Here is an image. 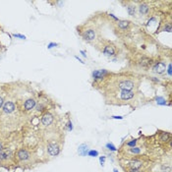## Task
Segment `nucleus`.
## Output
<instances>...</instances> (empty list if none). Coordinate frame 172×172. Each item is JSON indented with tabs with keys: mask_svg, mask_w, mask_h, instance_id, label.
I'll use <instances>...</instances> for the list:
<instances>
[{
	"mask_svg": "<svg viewBox=\"0 0 172 172\" xmlns=\"http://www.w3.org/2000/svg\"><path fill=\"white\" fill-rule=\"evenodd\" d=\"M136 145H137V140H133V141H130V142L126 143V146L129 147H134V146H136Z\"/></svg>",
	"mask_w": 172,
	"mask_h": 172,
	"instance_id": "a211bd4d",
	"label": "nucleus"
},
{
	"mask_svg": "<svg viewBox=\"0 0 172 172\" xmlns=\"http://www.w3.org/2000/svg\"><path fill=\"white\" fill-rule=\"evenodd\" d=\"M17 109L16 107V104L14 101L12 100H5L3 106H2V112L4 114H12L13 112H15V110Z\"/></svg>",
	"mask_w": 172,
	"mask_h": 172,
	"instance_id": "6e6552de",
	"label": "nucleus"
},
{
	"mask_svg": "<svg viewBox=\"0 0 172 172\" xmlns=\"http://www.w3.org/2000/svg\"><path fill=\"white\" fill-rule=\"evenodd\" d=\"M89 155H90V156H97V151H91L89 152Z\"/></svg>",
	"mask_w": 172,
	"mask_h": 172,
	"instance_id": "412c9836",
	"label": "nucleus"
},
{
	"mask_svg": "<svg viewBox=\"0 0 172 172\" xmlns=\"http://www.w3.org/2000/svg\"><path fill=\"white\" fill-rule=\"evenodd\" d=\"M142 166H143V162L141 160H139V159H134V160L129 162V167H130V169L139 170Z\"/></svg>",
	"mask_w": 172,
	"mask_h": 172,
	"instance_id": "2eb2a0df",
	"label": "nucleus"
},
{
	"mask_svg": "<svg viewBox=\"0 0 172 172\" xmlns=\"http://www.w3.org/2000/svg\"><path fill=\"white\" fill-rule=\"evenodd\" d=\"M4 149V147H3V144H2V142H1V141H0V151H1L2 150Z\"/></svg>",
	"mask_w": 172,
	"mask_h": 172,
	"instance_id": "5701e85b",
	"label": "nucleus"
},
{
	"mask_svg": "<svg viewBox=\"0 0 172 172\" xmlns=\"http://www.w3.org/2000/svg\"><path fill=\"white\" fill-rule=\"evenodd\" d=\"M167 70V74H168V76L171 77V63L168 64V68L166 69Z\"/></svg>",
	"mask_w": 172,
	"mask_h": 172,
	"instance_id": "aec40b11",
	"label": "nucleus"
},
{
	"mask_svg": "<svg viewBox=\"0 0 172 172\" xmlns=\"http://www.w3.org/2000/svg\"><path fill=\"white\" fill-rule=\"evenodd\" d=\"M128 172H140V171L137 170V169H129Z\"/></svg>",
	"mask_w": 172,
	"mask_h": 172,
	"instance_id": "4be33fe9",
	"label": "nucleus"
},
{
	"mask_svg": "<svg viewBox=\"0 0 172 172\" xmlns=\"http://www.w3.org/2000/svg\"><path fill=\"white\" fill-rule=\"evenodd\" d=\"M47 152L50 156H57L60 152V146L57 143L51 142L47 145Z\"/></svg>",
	"mask_w": 172,
	"mask_h": 172,
	"instance_id": "1a4fd4ad",
	"label": "nucleus"
},
{
	"mask_svg": "<svg viewBox=\"0 0 172 172\" xmlns=\"http://www.w3.org/2000/svg\"><path fill=\"white\" fill-rule=\"evenodd\" d=\"M126 9H127L128 14L130 16H135V15H136L137 7L135 6L134 2H126Z\"/></svg>",
	"mask_w": 172,
	"mask_h": 172,
	"instance_id": "4468645a",
	"label": "nucleus"
},
{
	"mask_svg": "<svg viewBox=\"0 0 172 172\" xmlns=\"http://www.w3.org/2000/svg\"><path fill=\"white\" fill-rule=\"evenodd\" d=\"M32 153H30L27 149H19L15 153V161L21 162V163H28L32 160Z\"/></svg>",
	"mask_w": 172,
	"mask_h": 172,
	"instance_id": "f03ea898",
	"label": "nucleus"
},
{
	"mask_svg": "<svg viewBox=\"0 0 172 172\" xmlns=\"http://www.w3.org/2000/svg\"><path fill=\"white\" fill-rule=\"evenodd\" d=\"M158 139L161 143H171V134L169 132H160Z\"/></svg>",
	"mask_w": 172,
	"mask_h": 172,
	"instance_id": "ddd939ff",
	"label": "nucleus"
},
{
	"mask_svg": "<svg viewBox=\"0 0 172 172\" xmlns=\"http://www.w3.org/2000/svg\"><path fill=\"white\" fill-rule=\"evenodd\" d=\"M151 69L153 73L157 74V75H161L166 71V62H164L163 60L155 61L151 66Z\"/></svg>",
	"mask_w": 172,
	"mask_h": 172,
	"instance_id": "39448f33",
	"label": "nucleus"
},
{
	"mask_svg": "<svg viewBox=\"0 0 172 172\" xmlns=\"http://www.w3.org/2000/svg\"><path fill=\"white\" fill-rule=\"evenodd\" d=\"M79 152H80V155L86 156L88 153V146L86 145H82L81 146L79 147Z\"/></svg>",
	"mask_w": 172,
	"mask_h": 172,
	"instance_id": "dca6fc26",
	"label": "nucleus"
},
{
	"mask_svg": "<svg viewBox=\"0 0 172 172\" xmlns=\"http://www.w3.org/2000/svg\"><path fill=\"white\" fill-rule=\"evenodd\" d=\"M139 6H138V9H139V13L143 16H147L151 13V6L149 2H138Z\"/></svg>",
	"mask_w": 172,
	"mask_h": 172,
	"instance_id": "9d476101",
	"label": "nucleus"
},
{
	"mask_svg": "<svg viewBox=\"0 0 172 172\" xmlns=\"http://www.w3.org/2000/svg\"><path fill=\"white\" fill-rule=\"evenodd\" d=\"M153 62H155V60L152 58L149 57V56H146V55H143L142 57H140V59L138 60V64L139 66L141 67L142 69L147 71L152 66Z\"/></svg>",
	"mask_w": 172,
	"mask_h": 172,
	"instance_id": "423d86ee",
	"label": "nucleus"
},
{
	"mask_svg": "<svg viewBox=\"0 0 172 172\" xmlns=\"http://www.w3.org/2000/svg\"><path fill=\"white\" fill-rule=\"evenodd\" d=\"M131 23L132 22L128 21V20H119L116 23V27H117L118 30H121V32H124V30H129V28L131 26Z\"/></svg>",
	"mask_w": 172,
	"mask_h": 172,
	"instance_id": "f8f14e48",
	"label": "nucleus"
},
{
	"mask_svg": "<svg viewBox=\"0 0 172 172\" xmlns=\"http://www.w3.org/2000/svg\"><path fill=\"white\" fill-rule=\"evenodd\" d=\"M129 151H130L131 153H134V155H139V153H141V151H142V150H141L140 147H138V146L130 147Z\"/></svg>",
	"mask_w": 172,
	"mask_h": 172,
	"instance_id": "f3484780",
	"label": "nucleus"
},
{
	"mask_svg": "<svg viewBox=\"0 0 172 172\" xmlns=\"http://www.w3.org/2000/svg\"><path fill=\"white\" fill-rule=\"evenodd\" d=\"M114 172H117V171H116V170H114Z\"/></svg>",
	"mask_w": 172,
	"mask_h": 172,
	"instance_id": "b1692460",
	"label": "nucleus"
},
{
	"mask_svg": "<svg viewBox=\"0 0 172 172\" xmlns=\"http://www.w3.org/2000/svg\"><path fill=\"white\" fill-rule=\"evenodd\" d=\"M114 85L120 91H135L138 87L136 81L130 78H116Z\"/></svg>",
	"mask_w": 172,
	"mask_h": 172,
	"instance_id": "f257e3e1",
	"label": "nucleus"
},
{
	"mask_svg": "<svg viewBox=\"0 0 172 172\" xmlns=\"http://www.w3.org/2000/svg\"><path fill=\"white\" fill-rule=\"evenodd\" d=\"M53 119H54V117H53V115L50 113V112H45V113H44L41 115V119H40V122H41V124L44 125V126H45V127H47V126H50L52 123H53Z\"/></svg>",
	"mask_w": 172,
	"mask_h": 172,
	"instance_id": "9b49d317",
	"label": "nucleus"
},
{
	"mask_svg": "<svg viewBox=\"0 0 172 172\" xmlns=\"http://www.w3.org/2000/svg\"><path fill=\"white\" fill-rule=\"evenodd\" d=\"M136 95L137 94L135 91H120L119 95H117V96L119 97L120 101H129L134 100Z\"/></svg>",
	"mask_w": 172,
	"mask_h": 172,
	"instance_id": "0eeeda50",
	"label": "nucleus"
},
{
	"mask_svg": "<svg viewBox=\"0 0 172 172\" xmlns=\"http://www.w3.org/2000/svg\"><path fill=\"white\" fill-rule=\"evenodd\" d=\"M101 52L107 57H115L117 55V48L113 42L109 40H104L102 47H101Z\"/></svg>",
	"mask_w": 172,
	"mask_h": 172,
	"instance_id": "7ed1b4c3",
	"label": "nucleus"
},
{
	"mask_svg": "<svg viewBox=\"0 0 172 172\" xmlns=\"http://www.w3.org/2000/svg\"><path fill=\"white\" fill-rule=\"evenodd\" d=\"M80 35L87 42H93L96 39V32L94 28H87L83 30H80Z\"/></svg>",
	"mask_w": 172,
	"mask_h": 172,
	"instance_id": "20e7f679",
	"label": "nucleus"
},
{
	"mask_svg": "<svg viewBox=\"0 0 172 172\" xmlns=\"http://www.w3.org/2000/svg\"><path fill=\"white\" fill-rule=\"evenodd\" d=\"M4 102H5V100H4V97L0 95V109L2 108V106H3V104H4Z\"/></svg>",
	"mask_w": 172,
	"mask_h": 172,
	"instance_id": "6ab92c4d",
	"label": "nucleus"
}]
</instances>
